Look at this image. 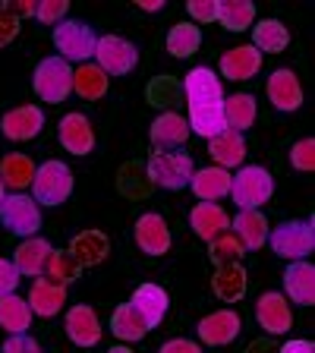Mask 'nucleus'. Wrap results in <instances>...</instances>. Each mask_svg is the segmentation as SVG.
<instances>
[{"label": "nucleus", "mask_w": 315, "mask_h": 353, "mask_svg": "<svg viewBox=\"0 0 315 353\" xmlns=\"http://www.w3.org/2000/svg\"><path fill=\"white\" fill-rule=\"evenodd\" d=\"M183 92H186V110H190V132L202 136V139H214L227 130L224 123V88L214 70L208 66H196L190 70L183 79Z\"/></svg>", "instance_id": "f257e3e1"}, {"label": "nucleus", "mask_w": 315, "mask_h": 353, "mask_svg": "<svg viewBox=\"0 0 315 353\" xmlns=\"http://www.w3.org/2000/svg\"><path fill=\"white\" fill-rule=\"evenodd\" d=\"M274 196V176L258 164H243L236 174H230V199L240 212H258Z\"/></svg>", "instance_id": "f03ea898"}, {"label": "nucleus", "mask_w": 315, "mask_h": 353, "mask_svg": "<svg viewBox=\"0 0 315 353\" xmlns=\"http://www.w3.org/2000/svg\"><path fill=\"white\" fill-rule=\"evenodd\" d=\"M73 170L66 168L63 161L51 158V161H44L35 168V180H32V199L38 202V208H57L63 205L66 199L73 196Z\"/></svg>", "instance_id": "7ed1b4c3"}, {"label": "nucleus", "mask_w": 315, "mask_h": 353, "mask_svg": "<svg viewBox=\"0 0 315 353\" xmlns=\"http://www.w3.org/2000/svg\"><path fill=\"white\" fill-rule=\"evenodd\" d=\"M95 44L98 35L85 22L63 19L54 26V48H57V57L66 60V63H88L95 57Z\"/></svg>", "instance_id": "20e7f679"}, {"label": "nucleus", "mask_w": 315, "mask_h": 353, "mask_svg": "<svg viewBox=\"0 0 315 353\" xmlns=\"http://www.w3.org/2000/svg\"><path fill=\"white\" fill-rule=\"evenodd\" d=\"M32 88L44 104H63L73 92V66L60 57H44L32 73Z\"/></svg>", "instance_id": "39448f33"}, {"label": "nucleus", "mask_w": 315, "mask_h": 353, "mask_svg": "<svg viewBox=\"0 0 315 353\" xmlns=\"http://www.w3.org/2000/svg\"><path fill=\"white\" fill-rule=\"evenodd\" d=\"M272 250L287 262H306V256H312L315 250V230L312 218L306 221H281L278 228L268 234Z\"/></svg>", "instance_id": "423d86ee"}, {"label": "nucleus", "mask_w": 315, "mask_h": 353, "mask_svg": "<svg viewBox=\"0 0 315 353\" xmlns=\"http://www.w3.org/2000/svg\"><path fill=\"white\" fill-rule=\"evenodd\" d=\"M0 224L13 236L29 240V236H38V230H41V208L26 192H7L3 205H0Z\"/></svg>", "instance_id": "0eeeda50"}, {"label": "nucleus", "mask_w": 315, "mask_h": 353, "mask_svg": "<svg viewBox=\"0 0 315 353\" xmlns=\"http://www.w3.org/2000/svg\"><path fill=\"white\" fill-rule=\"evenodd\" d=\"M192 170H196V164H192L190 152H183V148L152 152V158H148V176L161 190H186Z\"/></svg>", "instance_id": "6e6552de"}, {"label": "nucleus", "mask_w": 315, "mask_h": 353, "mask_svg": "<svg viewBox=\"0 0 315 353\" xmlns=\"http://www.w3.org/2000/svg\"><path fill=\"white\" fill-rule=\"evenodd\" d=\"M139 63V51L136 44L126 41L120 35H101L95 44V66L104 70L108 76H126Z\"/></svg>", "instance_id": "1a4fd4ad"}, {"label": "nucleus", "mask_w": 315, "mask_h": 353, "mask_svg": "<svg viewBox=\"0 0 315 353\" xmlns=\"http://www.w3.org/2000/svg\"><path fill=\"white\" fill-rule=\"evenodd\" d=\"M256 322L265 334L278 338V334H287V331L294 328V309L284 300V294L268 290V294H262L256 303Z\"/></svg>", "instance_id": "9d476101"}, {"label": "nucleus", "mask_w": 315, "mask_h": 353, "mask_svg": "<svg viewBox=\"0 0 315 353\" xmlns=\"http://www.w3.org/2000/svg\"><path fill=\"white\" fill-rule=\"evenodd\" d=\"M132 240L145 256H167L170 252V228L167 221L158 212H145L136 218V228H132Z\"/></svg>", "instance_id": "9b49d317"}, {"label": "nucleus", "mask_w": 315, "mask_h": 353, "mask_svg": "<svg viewBox=\"0 0 315 353\" xmlns=\"http://www.w3.org/2000/svg\"><path fill=\"white\" fill-rule=\"evenodd\" d=\"M44 130V110L38 104H19L0 117V132L10 142H29Z\"/></svg>", "instance_id": "f8f14e48"}, {"label": "nucleus", "mask_w": 315, "mask_h": 353, "mask_svg": "<svg viewBox=\"0 0 315 353\" xmlns=\"http://www.w3.org/2000/svg\"><path fill=\"white\" fill-rule=\"evenodd\" d=\"M240 316H236L234 309H218V312H208L202 322H199V341L208 347H227L240 338Z\"/></svg>", "instance_id": "ddd939ff"}, {"label": "nucleus", "mask_w": 315, "mask_h": 353, "mask_svg": "<svg viewBox=\"0 0 315 353\" xmlns=\"http://www.w3.org/2000/svg\"><path fill=\"white\" fill-rule=\"evenodd\" d=\"M51 256H54V246L44 240V236H29V240H22L19 246H16L10 262H13V268L19 274H26V278H44Z\"/></svg>", "instance_id": "4468645a"}, {"label": "nucleus", "mask_w": 315, "mask_h": 353, "mask_svg": "<svg viewBox=\"0 0 315 353\" xmlns=\"http://www.w3.org/2000/svg\"><path fill=\"white\" fill-rule=\"evenodd\" d=\"M57 139L66 152L79 154V158H85V154L95 152V130H92V123H88L85 114H66V117H60Z\"/></svg>", "instance_id": "2eb2a0df"}, {"label": "nucleus", "mask_w": 315, "mask_h": 353, "mask_svg": "<svg viewBox=\"0 0 315 353\" xmlns=\"http://www.w3.org/2000/svg\"><path fill=\"white\" fill-rule=\"evenodd\" d=\"M130 306L139 312V319L145 322V328H158V325L164 322V316H167V309H170V296L164 287L158 284H139L136 290H132V300Z\"/></svg>", "instance_id": "dca6fc26"}, {"label": "nucleus", "mask_w": 315, "mask_h": 353, "mask_svg": "<svg viewBox=\"0 0 315 353\" xmlns=\"http://www.w3.org/2000/svg\"><path fill=\"white\" fill-rule=\"evenodd\" d=\"M265 92H268V101H272L278 110H284V114H290V110H300V108H303V85H300V76H296L294 70H287V66L274 70L272 79H268V85H265Z\"/></svg>", "instance_id": "f3484780"}, {"label": "nucleus", "mask_w": 315, "mask_h": 353, "mask_svg": "<svg viewBox=\"0 0 315 353\" xmlns=\"http://www.w3.org/2000/svg\"><path fill=\"white\" fill-rule=\"evenodd\" d=\"M190 228L196 230L199 240L214 243L218 236H224L230 230V214L218 202H199L190 212Z\"/></svg>", "instance_id": "a211bd4d"}, {"label": "nucleus", "mask_w": 315, "mask_h": 353, "mask_svg": "<svg viewBox=\"0 0 315 353\" xmlns=\"http://www.w3.org/2000/svg\"><path fill=\"white\" fill-rule=\"evenodd\" d=\"M66 338L73 341L76 347H95L98 341H101V322H98L95 309L85 306V303H79V306H73L70 312H66Z\"/></svg>", "instance_id": "6ab92c4d"}, {"label": "nucleus", "mask_w": 315, "mask_h": 353, "mask_svg": "<svg viewBox=\"0 0 315 353\" xmlns=\"http://www.w3.org/2000/svg\"><path fill=\"white\" fill-rule=\"evenodd\" d=\"M284 300L296 306L315 303V268L312 262H290L284 272Z\"/></svg>", "instance_id": "aec40b11"}, {"label": "nucleus", "mask_w": 315, "mask_h": 353, "mask_svg": "<svg viewBox=\"0 0 315 353\" xmlns=\"http://www.w3.org/2000/svg\"><path fill=\"white\" fill-rule=\"evenodd\" d=\"M258 70H262V54L252 44H236L221 57V76L230 82H246L258 76Z\"/></svg>", "instance_id": "412c9836"}, {"label": "nucleus", "mask_w": 315, "mask_h": 353, "mask_svg": "<svg viewBox=\"0 0 315 353\" xmlns=\"http://www.w3.org/2000/svg\"><path fill=\"white\" fill-rule=\"evenodd\" d=\"M148 136H152L158 152H174V148H183V142L190 139V123H186V117L174 114V110H164V114L154 117Z\"/></svg>", "instance_id": "4be33fe9"}, {"label": "nucleus", "mask_w": 315, "mask_h": 353, "mask_svg": "<svg viewBox=\"0 0 315 353\" xmlns=\"http://www.w3.org/2000/svg\"><path fill=\"white\" fill-rule=\"evenodd\" d=\"M208 154H212L214 168L230 170V168H243L246 164V136L234 130H224L221 136L208 139Z\"/></svg>", "instance_id": "5701e85b"}, {"label": "nucleus", "mask_w": 315, "mask_h": 353, "mask_svg": "<svg viewBox=\"0 0 315 353\" xmlns=\"http://www.w3.org/2000/svg\"><path fill=\"white\" fill-rule=\"evenodd\" d=\"M190 190L196 192L199 202H221L224 196H230V170H221L214 164L192 170Z\"/></svg>", "instance_id": "b1692460"}, {"label": "nucleus", "mask_w": 315, "mask_h": 353, "mask_svg": "<svg viewBox=\"0 0 315 353\" xmlns=\"http://www.w3.org/2000/svg\"><path fill=\"white\" fill-rule=\"evenodd\" d=\"M26 303H29L32 316H41V319H54L63 309L66 303V287L54 284L51 278H38L35 284H32L29 296H26Z\"/></svg>", "instance_id": "393cba45"}, {"label": "nucleus", "mask_w": 315, "mask_h": 353, "mask_svg": "<svg viewBox=\"0 0 315 353\" xmlns=\"http://www.w3.org/2000/svg\"><path fill=\"white\" fill-rule=\"evenodd\" d=\"M212 290L221 303H240L246 296V290H250V274H246V268L240 262L221 265V268H214Z\"/></svg>", "instance_id": "a878e982"}, {"label": "nucleus", "mask_w": 315, "mask_h": 353, "mask_svg": "<svg viewBox=\"0 0 315 353\" xmlns=\"http://www.w3.org/2000/svg\"><path fill=\"white\" fill-rule=\"evenodd\" d=\"M66 252H70L82 268H95V265H101L104 259H108L110 240L101 230H82V234H76L73 240H70V250Z\"/></svg>", "instance_id": "bb28decb"}, {"label": "nucleus", "mask_w": 315, "mask_h": 353, "mask_svg": "<svg viewBox=\"0 0 315 353\" xmlns=\"http://www.w3.org/2000/svg\"><path fill=\"white\" fill-rule=\"evenodd\" d=\"M230 230H234L243 250H262L268 243V234H272L268 218L262 212H240L236 218H230Z\"/></svg>", "instance_id": "cd10ccee"}, {"label": "nucleus", "mask_w": 315, "mask_h": 353, "mask_svg": "<svg viewBox=\"0 0 315 353\" xmlns=\"http://www.w3.org/2000/svg\"><path fill=\"white\" fill-rule=\"evenodd\" d=\"M256 117H258V104L252 95H243V92L224 95V123H227V130L243 136V132L256 123Z\"/></svg>", "instance_id": "c85d7f7f"}, {"label": "nucleus", "mask_w": 315, "mask_h": 353, "mask_svg": "<svg viewBox=\"0 0 315 353\" xmlns=\"http://www.w3.org/2000/svg\"><path fill=\"white\" fill-rule=\"evenodd\" d=\"M32 325V309L29 303L22 300L19 294H7L0 296V328L7 331L10 338H19L26 334Z\"/></svg>", "instance_id": "c756f323"}, {"label": "nucleus", "mask_w": 315, "mask_h": 353, "mask_svg": "<svg viewBox=\"0 0 315 353\" xmlns=\"http://www.w3.org/2000/svg\"><path fill=\"white\" fill-rule=\"evenodd\" d=\"M290 44V32L281 19H258L252 26V48L258 54H281Z\"/></svg>", "instance_id": "7c9ffc66"}, {"label": "nucleus", "mask_w": 315, "mask_h": 353, "mask_svg": "<svg viewBox=\"0 0 315 353\" xmlns=\"http://www.w3.org/2000/svg\"><path fill=\"white\" fill-rule=\"evenodd\" d=\"M0 180H3L7 190L26 192V186H32V180H35V164H32V158L22 152L3 154V161H0Z\"/></svg>", "instance_id": "2f4dec72"}, {"label": "nucleus", "mask_w": 315, "mask_h": 353, "mask_svg": "<svg viewBox=\"0 0 315 353\" xmlns=\"http://www.w3.org/2000/svg\"><path fill=\"white\" fill-rule=\"evenodd\" d=\"M110 88V76L104 70H98L95 63H82L79 70H73V92L82 95L85 101H98L108 95Z\"/></svg>", "instance_id": "473e14b6"}, {"label": "nucleus", "mask_w": 315, "mask_h": 353, "mask_svg": "<svg viewBox=\"0 0 315 353\" xmlns=\"http://www.w3.org/2000/svg\"><path fill=\"white\" fill-rule=\"evenodd\" d=\"M218 22L227 32H246L256 26V3L250 0H218Z\"/></svg>", "instance_id": "72a5a7b5"}, {"label": "nucleus", "mask_w": 315, "mask_h": 353, "mask_svg": "<svg viewBox=\"0 0 315 353\" xmlns=\"http://www.w3.org/2000/svg\"><path fill=\"white\" fill-rule=\"evenodd\" d=\"M110 331H114V338H117L120 344H132V341H142L148 334L145 322H142L139 312H136L130 303L114 309V316H110Z\"/></svg>", "instance_id": "f704fd0d"}, {"label": "nucleus", "mask_w": 315, "mask_h": 353, "mask_svg": "<svg viewBox=\"0 0 315 353\" xmlns=\"http://www.w3.org/2000/svg\"><path fill=\"white\" fill-rule=\"evenodd\" d=\"M202 48V29L192 26V22H176L174 29L167 32V51L174 57H192V54Z\"/></svg>", "instance_id": "c9c22d12"}, {"label": "nucleus", "mask_w": 315, "mask_h": 353, "mask_svg": "<svg viewBox=\"0 0 315 353\" xmlns=\"http://www.w3.org/2000/svg\"><path fill=\"white\" fill-rule=\"evenodd\" d=\"M79 274H82V265L76 262L70 252H66V250H54L51 262H48V272H44V278H51L54 284L66 287V284H73V281H79Z\"/></svg>", "instance_id": "e433bc0d"}, {"label": "nucleus", "mask_w": 315, "mask_h": 353, "mask_svg": "<svg viewBox=\"0 0 315 353\" xmlns=\"http://www.w3.org/2000/svg\"><path fill=\"white\" fill-rule=\"evenodd\" d=\"M208 256H212L214 268H221V265H236L243 259V246L234 234H224L214 243H208Z\"/></svg>", "instance_id": "4c0bfd02"}, {"label": "nucleus", "mask_w": 315, "mask_h": 353, "mask_svg": "<svg viewBox=\"0 0 315 353\" xmlns=\"http://www.w3.org/2000/svg\"><path fill=\"white\" fill-rule=\"evenodd\" d=\"M290 164H294L296 170H303V174L315 170V142L312 139L294 142V148H290Z\"/></svg>", "instance_id": "58836bf2"}, {"label": "nucleus", "mask_w": 315, "mask_h": 353, "mask_svg": "<svg viewBox=\"0 0 315 353\" xmlns=\"http://www.w3.org/2000/svg\"><path fill=\"white\" fill-rule=\"evenodd\" d=\"M66 13H70V3H66V0H38V7H35V19L48 22V26L63 22Z\"/></svg>", "instance_id": "ea45409f"}, {"label": "nucleus", "mask_w": 315, "mask_h": 353, "mask_svg": "<svg viewBox=\"0 0 315 353\" xmlns=\"http://www.w3.org/2000/svg\"><path fill=\"white\" fill-rule=\"evenodd\" d=\"M186 13L192 16V26H205V22H218V0H190Z\"/></svg>", "instance_id": "a19ab883"}, {"label": "nucleus", "mask_w": 315, "mask_h": 353, "mask_svg": "<svg viewBox=\"0 0 315 353\" xmlns=\"http://www.w3.org/2000/svg\"><path fill=\"white\" fill-rule=\"evenodd\" d=\"M16 287H19V272L13 268L10 259H0V296L16 294Z\"/></svg>", "instance_id": "79ce46f5"}, {"label": "nucleus", "mask_w": 315, "mask_h": 353, "mask_svg": "<svg viewBox=\"0 0 315 353\" xmlns=\"http://www.w3.org/2000/svg\"><path fill=\"white\" fill-rule=\"evenodd\" d=\"M35 7H38V0H7L0 10L10 13L16 22H22V19H29V16H35Z\"/></svg>", "instance_id": "37998d69"}, {"label": "nucleus", "mask_w": 315, "mask_h": 353, "mask_svg": "<svg viewBox=\"0 0 315 353\" xmlns=\"http://www.w3.org/2000/svg\"><path fill=\"white\" fill-rule=\"evenodd\" d=\"M3 353H41V344L29 334H19V338H7L3 341Z\"/></svg>", "instance_id": "c03bdc74"}, {"label": "nucleus", "mask_w": 315, "mask_h": 353, "mask_svg": "<svg viewBox=\"0 0 315 353\" xmlns=\"http://www.w3.org/2000/svg\"><path fill=\"white\" fill-rule=\"evenodd\" d=\"M16 35H19V22H16L10 13H3V10H0V48H7Z\"/></svg>", "instance_id": "a18cd8bd"}, {"label": "nucleus", "mask_w": 315, "mask_h": 353, "mask_svg": "<svg viewBox=\"0 0 315 353\" xmlns=\"http://www.w3.org/2000/svg\"><path fill=\"white\" fill-rule=\"evenodd\" d=\"M158 353H202V347L190 338H174V341H167V344H161Z\"/></svg>", "instance_id": "49530a36"}, {"label": "nucleus", "mask_w": 315, "mask_h": 353, "mask_svg": "<svg viewBox=\"0 0 315 353\" xmlns=\"http://www.w3.org/2000/svg\"><path fill=\"white\" fill-rule=\"evenodd\" d=\"M281 353H315V344L312 341H287Z\"/></svg>", "instance_id": "de8ad7c7"}, {"label": "nucleus", "mask_w": 315, "mask_h": 353, "mask_svg": "<svg viewBox=\"0 0 315 353\" xmlns=\"http://www.w3.org/2000/svg\"><path fill=\"white\" fill-rule=\"evenodd\" d=\"M136 7H139L142 13H161V10H164V0H139Z\"/></svg>", "instance_id": "09e8293b"}, {"label": "nucleus", "mask_w": 315, "mask_h": 353, "mask_svg": "<svg viewBox=\"0 0 315 353\" xmlns=\"http://www.w3.org/2000/svg\"><path fill=\"white\" fill-rule=\"evenodd\" d=\"M108 353H132V350H130V347H126V344H117V347H110Z\"/></svg>", "instance_id": "8fccbe9b"}, {"label": "nucleus", "mask_w": 315, "mask_h": 353, "mask_svg": "<svg viewBox=\"0 0 315 353\" xmlns=\"http://www.w3.org/2000/svg\"><path fill=\"white\" fill-rule=\"evenodd\" d=\"M3 199H7V186H3V180H0V205H3Z\"/></svg>", "instance_id": "3c124183"}]
</instances>
